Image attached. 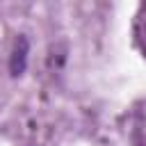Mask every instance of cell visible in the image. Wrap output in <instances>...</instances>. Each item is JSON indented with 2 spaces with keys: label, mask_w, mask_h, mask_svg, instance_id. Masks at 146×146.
<instances>
[{
  "label": "cell",
  "mask_w": 146,
  "mask_h": 146,
  "mask_svg": "<svg viewBox=\"0 0 146 146\" xmlns=\"http://www.w3.org/2000/svg\"><path fill=\"white\" fill-rule=\"evenodd\" d=\"M25 52H27V41L25 39H18L16 50H14V57H11V73L14 75H18L25 68Z\"/></svg>",
  "instance_id": "cell-1"
}]
</instances>
